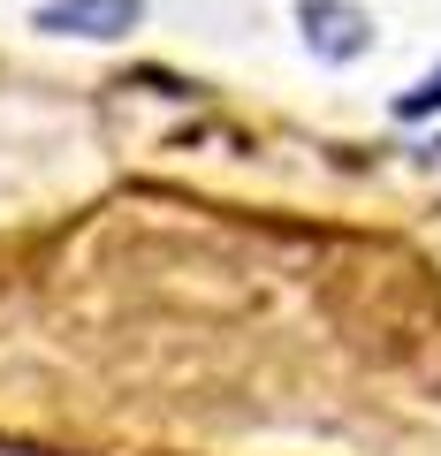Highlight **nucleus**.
<instances>
[{
  "instance_id": "f257e3e1",
  "label": "nucleus",
  "mask_w": 441,
  "mask_h": 456,
  "mask_svg": "<svg viewBox=\"0 0 441 456\" xmlns=\"http://www.w3.org/2000/svg\"><path fill=\"white\" fill-rule=\"evenodd\" d=\"M297 31H305V46L320 53V61H358V53L373 46L365 8H343V0H305V8H297Z\"/></svg>"
},
{
  "instance_id": "f03ea898",
  "label": "nucleus",
  "mask_w": 441,
  "mask_h": 456,
  "mask_svg": "<svg viewBox=\"0 0 441 456\" xmlns=\"http://www.w3.org/2000/svg\"><path fill=\"white\" fill-rule=\"evenodd\" d=\"M137 23V0H53L38 8V31H69V38H122Z\"/></svg>"
},
{
  "instance_id": "7ed1b4c3",
  "label": "nucleus",
  "mask_w": 441,
  "mask_h": 456,
  "mask_svg": "<svg viewBox=\"0 0 441 456\" xmlns=\"http://www.w3.org/2000/svg\"><path fill=\"white\" fill-rule=\"evenodd\" d=\"M434 107H441V69L419 84V92H404V99H396V114H404V122H419V114H434Z\"/></svg>"
}]
</instances>
